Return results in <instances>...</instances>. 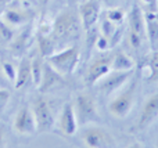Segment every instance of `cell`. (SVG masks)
I'll return each instance as SVG.
<instances>
[{
	"mask_svg": "<svg viewBox=\"0 0 158 148\" xmlns=\"http://www.w3.org/2000/svg\"><path fill=\"white\" fill-rule=\"evenodd\" d=\"M82 30V24L79 15L72 10H64L53 19L52 38L56 44H65L79 38Z\"/></svg>",
	"mask_w": 158,
	"mask_h": 148,
	"instance_id": "obj_1",
	"label": "cell"
},
{
	"mask_svg": "<svg viewBox=\"0 0 158 148\" xmlns=\"http://www.w3.org/2000/svg\"><path fill=\"white\" fill-rule=\"evenodd\" d=\"M44 60L61 76H68L77 69L79 60H81V53L77 46H69L60 51H54L53 54L47 55Z\"/></svg>",
	"mask_w": 158,
	"mask_h": 148,
	"instance_id": "obj_2",
	"label": "cell"
},
{
	"mask_svg": "<svg viewBox=\"0 0 158 148\" xmlns=\"http://www.w3.org/2000/svg\"><path fill=\"white\" fill-rule=\"evenodd\" d=\"M74 111L77 115L78 123L86 125V123H97L100 122V115H98L96 102L92 96L89 94H78L75 98Z\"/></svg>",
	"mask_w": 158,
	"mask_h": 148,
	"instance_id": "obj_3",
	"label": "cell"
},
{
	"mask_svg": "<svg viewBox=\"0 0 158 148\" xmlns=\"http://www.w3.org/2000/svg\"><path fill=\"white\" fill-rule=\"evenodd\" d=\"M32 112L35 116L36 126H38V133L49 132L54 126V115H53L52 107H50L49 101L43 97H38L33 100L32 102Z\"/></svg>",
	"mask_w": 158,
	"mask_h": 148,
	"instance_id": "obj_4",
	"label": "cell"
},
{
	"mask_svg": "<svg viewBox=\"0 0 158 148\" xmlns=\"http://www.w3.org/2000/svg\"><path fill=\"white\" fill-rule=\"evenodd\" d=\"M32 18H33L32 10H29L28 7H24L21 4H15L13 2L4 8L2 17H0V19H3L6 24L13 26L14 29L31 24Z\"/></svg>",
	"mask_w": 158,
	"mask_h": 148,
	"instance_id": "obj_5",
	"label": "cell"
},
{
	"mask_svg": "<svg viewBox=\"0 0 158 148\" xmlns=\"http://www.w3.org/2000/svg\"><path fill=\"white\" fill-rule=\"evenodd\" d=\"M132 75H133V69H131V71H110L96 85L104 96H110L117 90H119L131 79Z\"/></svg>",
	"mask_w": 158,
	"mask_h": 148,
	"instance_id": "obj_6",
	"label": "cell"
},
{
	"mask_svg": "<svg viewBox=\"0 0 158 148\" xmlns=\"http://www.w3.org/2000/svg\"><path fill=\"white\" fill-rule=\"evenodd\" d=\"M111 60L112 54L100 55V57L94 58L87 66L86 75H85V83L87 86H94L101 78L106 76L111 71Z\"/></svg>",
	"mask_w": 158,
	"mask_h": 148,
	"instance_id": "obj_7",
	"label": "cell"
},
{
	"mask_svg": "<svg viewBox=\"0 0 158 148\" xmlns=\"http://www.w3.org/2000/svg\"><path fill=\"white\" fill-rule=\"evenodd\" d=\"M135 89L136 85H132L129 89H126L123 93L117 96L111 102L108 104V111L115 118H125L131 112L135 102Z\"/></svg>",
	"mask_w": 158,
	"mask_h": 148,
	"instance_id": "obj_8",
	"label": "cell"
},
{
	"mask_svg": "<svg viewBox=\"0 0 158 148\" xmlns=\"http://www.w3.org/2000/svg\"><path fill=\"white\" fill-rule=\"evenodd\" d=\"M100 11H101V6L98 0H85L79 6L78 15H79V19H81L82 29L85 32L94 28L96 22L100 18Z\"/></svg>",
	"mask_w": 158,
	"mask_h": 148,
	"instance_id": "obj_9",
	"label": "cell"
},
{
	"mask_svg": "<svg viewBox=\"0 0 158 148\" xmlns=\"http://www.w3.org/2000/svg\"><path fill=\"white\" fill-rule=\"evenodd\" d=\"M82 140L85 146L89 148H106V147H114V140L112 137L100 127H87L82 133Z\"/></svg>",
	"mask_w": 158,
	"mask_h": 148,
	"instance_id": "obj_10",
	"label": "cell"
},
{
	"mask_svg": "<svg viewBox=\"0 0 158 148\" xmlns=\"http://www.w3.org/2000/svg\"><path fill=\"white\" fill-rule=\"evenodd\" d=\"M14 130L22 136H32L38 133L36 121L31 108L22 107L18 111L15 119H14Z\"/></svg>",
	"mask_w": 158,
	"mask_h": 148,
	"instance_id": "obj_11",
	"label": "cell"
},
{
	"mask_svg": "<svg viewBox=\"0 0 158 148\" xmlns=\"http://www.w3.org/2000/svg\"><path fill=\"white\" fill-rule=\"evenodd\" d=\"M157 116H158V93L153 94V96H150L146 100L144 105L142 108V112H140V116L137 119L136 129L143 130L146 127H148Z\"/></svg>",
	"mask_w": 158,
	"mask_h": 148,
	"instance_id": "obj_12",
	"label": "cell"
},
{
	"mask_svg": "<svg viewBox=\"0 0 158 148\" xmlns=\"http://www.w3.org/2000/svg\"><path fill=\"white\" fill-rule=\"evenodd\" d=\"M58 127L65 136H74L78 129V119L75 115L74 105L72 104H65L61 111L60 119H58Z\"/></svg>",
	"mask_w": 158,
	"mask_h": 148,
	"instance_id": "obj_13",
	"label": "cell"
},
{
	"mask_svg": "<svg viewBox=\"0 0 158 148\" xmlns=\"http://www.w3.org/2000/svg\"><path fill=\"white\" fill-rule=\"evenodd\" d=\"M31 35H32V26H31L29 24L19 28V30L14 33L11 42L8 43V47H10L11 53L15 55L22 54V53L27 50L28 44H29Z\"/></svg>",
	"mask_w": 158,
	"mask_h": 148,
	"instance_id": "obj_14",
	"label": "cell"
},
{
	"mask_svg": "<svg viewBox=\"0 0 158 148\" xmlns=\"http://www.w3.org/2000/svg\"><path fill=\"white\" fill-rule=\"evenodd\" d=\"M146 22V35L154 51L158 50V11H143Z\"/></svg>",
	"mask_w": 158,
	"mask_h": 148,
	"instance_id": "obj_15",
	"label": "cell"
},
{
	"mask_svg": "<svg viewBox=\"0 0 158 148\" xmlns=\"http://www.w3.org/2000/svg\"><path fill=\"white\" fill-rule=\"evenodd\" d=\"M61 82H63V76H61V75L58 74L53 66H50V64H47L46 61H44V64H43V75H42V80H40V83H39V86H38L39 90H40L42 93H44V91L53 89L54 86L60 85Z\"/></svg>",
	"mask_w": 158,
	"mask_h": 148,
	"instance_id": "obj_16",
	"label": "cell"
},
{
	"mask_svg": "<svg viewBox=\"0 0 158 148\" xmlns=\"http://www.w3.org/2000/svg\"><path fill=\"white\" fill-rule=\"evenodd\" d=\"M129 21V29L133 32L139 33L142 38H144L146 35V22H144V13H143L142 7L139 4H135L132 7L131 13L128 15Z\"/></svg>",
	"mask_w": 158,
	"mask_h": 148,
	"instance_id": "obj_17",
	"label": "cell"
},
{
	"mask_svg": "<svg viewBox=\"0 0 158 148\" xmlns=\"http://www.w3.org/2000/svg\"><path fill=\"white\" fill-rule=\"evenodd\" d=\"M29 82H32V68H31V58L24 57L21 60L17 69V76L14 80V86L15 89H22L28 85Z\"/></svg>",
	"mask_w": 158,
	"mask_h": 148,
	"instance_id": "obj_18",
	"label": "cell"
},
{
	"mask_svg": "<svg viewBox=\"0 0 158 148\" xmlns=\"http://www.w3.org/2000/svg\"><path fill=\"white\" fill-rule=\"evenodd\" d=\"M135 68V60L123 51H117L112 54L111 71H131Z\"/></svg>",
	"mask_w": 158,
	"mask_h": 148,
	"instance_id": "obj_19",
	"label": "cell"
},
{
	"mask_svg": "<svg viewBox=\"0 0 158 148\" xmlns=\"http://www.w3.org/2000/svg\"><path fill=\"white\" fill-rule=\"evenodd\" d=\"M38 43H39V51H40V55L43 58L53 54L56 51V47H57L56 42L53 40V38L50 35H40V33H38Z\"/></svg>",
	"mask_w": 158,
	"mask_h": 148,
	"instance_id": "obj_20",
	"label": "cell"
},
{
	"mask_svg": "<svg viewBox=\"0 0 158 148\" xmlns=\"http://www.w3.org/2000/svg\"><path fill=\"white\" fill-rule=\"evenodd\" d=\"M43 57H39V55H36V57H33L32 60H31V68H32V82L35 83L36 86H39V83H40L42 80V75H43Z\"/></svg>",
	"mask_w": 158,
	"mask_h": 148,
	"instance_id": "obj_21",
	"label": "cell"
},
{
	"mask_svg": "<svg viewBox=\"0 0 158 148\" xmlns=\"http://www.w3.org/2000/svg\"><path fill=\"white\" fill-rule=\"evenodd\" d=\"M106 18L108 19L110 22H112L114 25L119 26V25L123 22V19H125V11H123L122 8H118V7L110 8V10L106 11Z\"/></svg>",
	"mask_w": 158,
	"mask_h": 148,
	"instance_id": "obj_22",
	"label": "cell"
},
{
	"mask_svg": "<svg viewBox=\"0 0 158 148\" xmlns=\"http://www.w3.org/2000/svg\"><path fill=\"white\" fill-rule=\"evenodd\" d=\"M15 29L13 26H10L8 24H6L3 19H0V43L2 44H8L13 39Z\"/></svg>",
	"mask_w": 158,
	"mask_h": 148,
	"instance_id": "obj_23",
	"label": "cell"
},
{
	"mask_svg": "<svg viewBox=\"0 0 158 148\" xmlns=\"http://www.w3.org/2000/svg\"><path fill=\"white\" fill-rule=\"evenodd\" d=\"M115 29H117V25H114L112 22H110L108 19L104 17L103 19H101V24H100V32L103 36H106L107 39L110 40V38H111L112 35H114Z\"/></svg>",
	"mask_w": 158,
	"mask_h": 148,
	"instance_id": "obj_24",
	"label": "cell"
},
{
	"mask_svg": "<svg viewBox=\"0 0 158 148\" xmlns=\"http://www.w3.org/2000/svg\"><path fill=\"white\" fill-rule=\"evenodd\" d=\"M94 47L97 49V51H100V53H106V51H108V49H111V46H110V40L103 35L97 36Z\"/></svg>",
	"mask_w": 158,
	"mask_h": 148,
	"instance_id": "obj_25",
	"label": "cell"
},
{
	"mask_svg": "<svg viewBox=\"0 0 158 148\" xmlns=\"http://www.w3.org/2000/svg\"><path fill=\"white\" fill-rule=\"evenodd\" d=\"M3 72H4V75L7 76V79L10 80V82H14L15 80V76H17V68L13 65L11 62H3Z\"/></svg>",
	"mask_w": 158,
	"mask_h": 148,
	"instance_id": "obj_26",
	"label": "cell"
},
{
	"mask_svg": "<svg viewBox=\"0 0 158 148\" xmlns=\"http://www.w3.org/2000/svg\"><path fill=\"white\" fill-rule=\"evenodd\" d=\"M128 40H129V44L132 46V49L137 50L140 46H142L143 38L139 35V33H136V32H133V30L129 29V32H128Z\"/></svg>",
	"mask_w": 158,
	"mask_h": 148,
	"instance_id": "obj_27",
	"label": "cell"
},
{
	"mask_svg": "<svg viewBox=\"0 0 158 148\" xmlns=\"http://www.w3.org/2000/svg\"><path fill=\"white\" fill-rule=\"evenodd\" d=\"M53 29V19L50 18H43L39 24V33L40 35H52Z\"/></svg>",
	"mask_w": 158,
	"mask_h": 148,
	"instance_id": "obj_28",
	"label": "cell"
},
{
	"mask_svg": "<svg viewBox=\"0 0 158 148\" xmlns=\"http://www.w3.org/2000/svg\"><path fill=\"white\" fill-rule=\"evenodd\" d=\"M143 11H158V0H137Z\"/></svg>",
	"mask_w": 158,
	"mask_h": 148,
	"instance_id": "obj_29",
	"label": "cell"
},
{
	"mask_svg": "<svg viewBox=\"0 0 158 148\" xmlns=\"http://www.w3.org/2000/svg\"><path fill=\"white\" fill-rule=\"evenodd\" d=\"M8 101H10V91L7 89H0V116L4 112Z\"/></svg>",
	"mask_w": 158,
	"mask_h": 148,
	"instance_id": "obj_30",
	"label": "cell"
},
{
	"mask_svg": "<svg viewBox=\"0 0 158 148\" xmlns=\"http://www.w3.org/2000/svg\"><path fill=\"white\" fill-rule=\"evenodd\" d=\"M122 29H121L119 26H117V29H115V32H114V35L110 38V46L111 47H115L118 43H119V40L122 39Z\"/></svg>",
	"mask_w": 158,
	"mask_h": 148,
	"instance_id": "obj_31",
	"label": "cell"
},
{
	"mask_svg": "<svg viewBox=\"0 0 158 148\" xmlns=\"http://www.w3.org/2000/svg\"><path fill=\"white\" fill-rule=\"evenodd\" d=\"M6 147V138H4V127L0 126V148Z\"/></svg>",
	"mask_w": 158,
	"mask_h": 148,
	"instance_id": "obj_32",
	"label": "cell"
},
{
	"mask_svg": "<svg viewBox=\"0 0 158 148\" xmlns=\"http://www.w3.org/2000/svg\"><path fill=\"white\" fill-rule=\"evenodd\" d=\"M10 3H11V0H0V17H2V14H3V11H4V8L7 7Z\"/></svg>",
	"mask_w": 158,
	"mask_h": 148,
	"instance_id": "obj_33",
	"label": "cell"
},
{
	"mask_svg": "<svg viewBox=\"0 0 158 148\" xmlns=\"http://www.w3.org/2000/svg\"><path fill=\"white\" fill-rule=\"evenodd\" d=\"M19 3H27V4H36L38 0H18Z\"/></svg>",
	"mask_w": 158,
	"mask_h": 148,
	"instance_id": "obj_34",
	"label": "cell"
},
{
	"mask_svg": "<svg viewBox=\"0 0 158 148\" xmlns=\"http://www.w3.org/2000/svg\"><path fill=\"white\" fill-rule=\"evenodd\" d=\"M38 2L40 3L42 6H47V4H49V2H50V0H38Z\"/></svg>",
	"mask_w": 158,
	"mask_h": 148,
	"instance_id": "obj_35",
	"label": "cell"
},
{
	"mask_svg": "<svg viewBox=\"0 0 158 148\" xmlns=\"http://www.w3.org/2000/svg\"><path fill=\"white\" fill-rule=\"evenodd\" d=\"M106 2H108V3H111V2H117V0H106Z\"/></svg>",
	"mask_w": 158,
	"mask_h": 148,
	"instance_id": "obj_36",
	"label": "cell"
}]
</instances>
